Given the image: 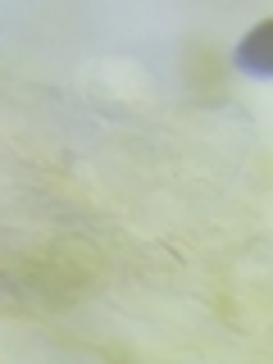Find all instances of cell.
Listing matches in <instances>:
<instances>
[{
  "label": "cell",
  "mask_w": 273,
  "mask_h": 364,
  "mask_svg": "<svg viewBox=\"0 0 273 364\" xmlns=\"http://www.w3.org/2000/svg\"><path fill=\"white\" fill-rule=\"evenodd\" d=\"M237 68L242 73H255V77H273V18L255 23L242 41H237Z\"/></svg>",
  "instance_id": "obj_1"
}]
</instances>
